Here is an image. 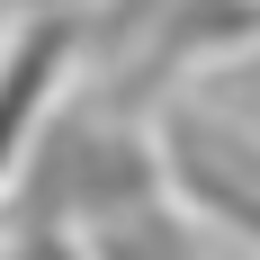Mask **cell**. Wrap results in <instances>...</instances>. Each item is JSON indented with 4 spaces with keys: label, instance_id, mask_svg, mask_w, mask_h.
<instances>
[{
    "label": "cell",
    "instance_id": "6da1fadb",
    "mask_svg": "<svg viewBox=\"0 0 260 260\" xmlns=\"http://www.w3.org/2000/svg\"><path fill=\"white\" fill-rule=\"evenodd\" d=\"M72 45H81V18L45 9V18L9 45V63H0V188H9V171L27 161V135H36V117H45L54 81H63V63H72Z\"/></svg>",
    "mask_w": 260,
    "mask_h": 260
},
{
    "label": "cell",
    "instance_id": "7a4b0ae2",
    "mask_svg": "<svg viewBox=\"0 0 260 260\" xmlns=\"http://www.w3.org/2000/svg\"><path fill=\"white\" fill-rule=\"evenodd\" d=\"M18 260H90V251H72L63 234H27V251H18Z\"/></svg>",
    "mask_w": 260,
    "mask_h": 260
}]
</instances>
